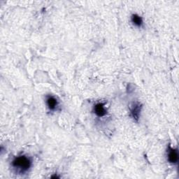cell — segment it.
<instances>
[{
  "label": "cell",
  "instance_id": "6da1fadb",
  "mask_svg": "<svg viewBox=\"0 0 179 179\" xmlns=\"http://www.w3.org/2000/svg\"><path fill=\"white\" fill-rule=\"evenodd\" d=\"M13 166L14 167L21 169L22 171H26L31 166V162L27 157L20 156L13 160Z\"/></svg>",
  "mask_w": 179,
  "mask_h": 179
},
{
  "label": "cell",
  "instance_id": "7a4b0ae2",
  "mask_svg": "<svg viewBox=\"0 0 179 179\" xmlns=\"http://www.w3.org/2000/svg\"><path fill=\"white\" fill-rule=\"evenodd\" d=\"M168 160L171 163H176L178 160V154L176 150L170 148L168 154Z\"/></svg>",
  "mask_w": 179,
  "mask_h": 179
},
{
  "label": "cell",
  "instance_id": "3957f363",
  "mask_svg": "<svg viewBox=\"0 0 179 179\" xmlns=\"http://www.w3.org/2000/svg\"><path fill=\"white\" fill-rule=\"evenodd\" d=\"M94 111L96 113L97 116H98L99 117L104 116L107 113L106 112V109L104 107V104H97L95 108H94Z\"/></svg>",
  "mask_w": 179,
  "mask_h": 179
},
{
  "label": "cell",
  "instance_id": "277c9868",
  "mask_svg": "<svg viewBox=\"0 0 179 179\" xmlns=\"http://www.w3.org/2000/svg\"><path fill=\"white\" fill-rule=\"evenodd\" d=\"M141 107L139 104H134V106H133V107L132 108L131 110L132 116L136 120H137L139 118V115H140L141 113Z\"/></svg>",
  "mask_w": 179,
  "mask_h": 179
},
{
  "label": "cell",
  "instance_id": "5b68a950",
  "mask_svg": "<svg viewBox=\"0 0 179 179\" xmlns=\"http://www.w3.org/2000/svg\"><path fill=\"white\" fill-rule=\"evenodd\" d=\"M47 104L48 108H49L50 110H54L57 105V99L53 97H49L47 99Z\"/></svg>",
  "mask_w": 179,
  "mask_h": 179
},
{
  "label": "cell",
  "instance_id": "8992f818",
  "mask_svg": "<svg viewBox=\"0 0 179 179\" xmlns=\"http://www.w3.org/2000/svg\"><path fill=\"white\" fill-rule=\"evenodd\" d=\"M132 21L134 25H136V26H139V27L141 26L142 24H143L142 18L140 16H137V15H133L132 17Z\"/></svg>",
  "mask_w": 179,
  "mask_h": 179
}]
</instances>
